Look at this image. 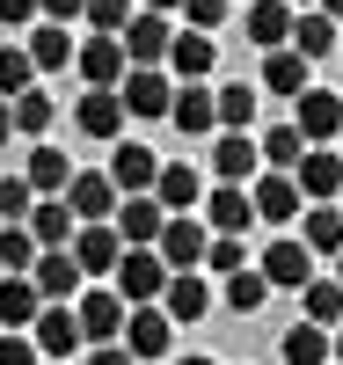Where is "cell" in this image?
Instances as JSON below:
<instances>
[{"mask_svg":"<svg viewBox=\"0 0 343 365\" xmlns=\"http://www.w3.org/2000/svg\"><path fill=\"white\" fill-rule=\"evenodd\" d=\"M110 278H117L110 292L124 299V307H153V299H161V285H168V263L153 256V249H124Z\"/></svg>","mask_w":343,"mask_h":365,"instance_id":"cell-1","label":"cell"},{"mask_svg":"<svg viewBox=\"0 0 343 365\" xmlns=\"http://www.w3.org/2000/svg\"><path fill=\"white\" fill-rule=\"evenodd\" d=\"M205 249H212V227L198 220V212H168V220H161V241H153V256H161L168 270H198V263H205Z\"/></svg>","mask_w":343,"mask_h":365,"instance_id":"cell-2","label":"cell"},{"mask_svg":"<svg viewBox=\"0 0 343 365\" xmlns=\"http://www.w3.org/2000/svg\"><path fill=\"white\" fill-rule=\"evenodd\" d=\"M29 344H37V358H58L66 365L81 351V322H73V299H44L37 322H29Z\"/></svg>","mask_w":343,"mask_h":365,"instance_id":"cell-3","label":"cell"},{"mask_svg":"<svg viewBox=\"0 0 343 365\" xmlns=\"http://www.w3.org/2000/svg\"><path fill=\"white\" fill-rule=\"evenodd\" d=\"M117 103H124V117H168V103H175V81H168L161 66H124V81H117Z\"/></svg>","mask_w":343,"mask_h":365,"instance_id":"cell-4","label":"cell"},{"mask_svg":"<svg viewBox=\"0 0 343 365\" xmlns=\"http://www.w3.org/2000/svg\"><path fill=\"white\" fill-rule=\"evenodd\" d=\"M248 205H256V220H263V227H292L300 212H307L300 182H292L285 168H256V190H248Z\"/></svg>","mask_w":343,"mask_h":365,"instance_id":"cell-5","label":"cell"},{"mask_svg":"<svg viewBox=\"0 0 343 365\" xmlns=\"http://www.w3.org/2000/svg\"><path fill=\"white\" fill-rule=\"evenodd\" d=\"M292 132L307 146H329L343 132V96H329V88H300V96H292Z\"/></svg>","mask_w":343,"mask_h":365,"instance_id":"cell-6","label":"cell"},{"mask_svg":"<svg viewBox=\"0 0 343 365\" xmlns=\"http://www.w3.org/2000/svg\"><path fill=\"white\" fill-rule=\"evenodd\" d=\"M285 175L300 182V197H307V205H336V197H343V154H329V146H307V154H300Z\"/></svg>","mask_w":343,"mask_h":365,"instance_id":"cell-7","label":"cell"},{"mask_svg":"<svg viewBox=\"0 0 343 365\" xmlns=\"http://www.w3.org/2000/svg\"><path fill=\"white\" fill-rule=\"evenodd\" d=\"M256 270H263V285H270V292H300L307 278H314V256L300 249V234H277L270 249L256 256Z\"/></svg>","mask_w":343,"mask_h":365,"instance_id":"cell-8","label":"cell"},{"mask_svg":"<svg viewBox=\"0 0 343 365\" xmlns=\"http://www.w3.org/2000/svg\"><path fill=\"white\" fill-rule=\"evenodd\" d=\"M73 322H81V344H117L124 299H117L110 285H88V292H73Z\"/></svg>","mask_w":343,"mask_h":365,"instance_id":"cell-9","label":"cell"},{"mask_svg":"<svg viewBox=\"0 0 343 365\" xmlns=\"http://www.w3.org/2000/svg\"><path fill=\"white\" fill-rule=\"evenodd\" d=\"M168 37H175V29H168V15L139 8L132 22L117 29V44H124V66H161V58H168Z\"/></svg>","mask_w":343,"mask_h":365,"instance_id":"cell-10","label":"cell"},{"mask_svg":"<svg viewBox=\"0 0 343 365\" xmlns=\"http://www.w3.org/2000/svg\"><path fill=\"white\" fill-rule=\"evenodd\" d=\"M117 344L132 351V358H168V344H175V322H168L161 307H124Z\"/></svg>","mask_w":343,"mask_h":365,"instance_id":"cell-11","label":"cell"},{"mask_svg":"<svg viewBox=\"0 0 343 365\" xmlns=\"http://www.w3.org/2000/svg\"><path fill=\"white\" fill-rule=\"evenodd\" d=\"M66 256L81 263V278H103V270H117V256H124V241H117V227H110V220H88V227H73V241H66Z\"/></svg>","mask_w":343,"mask_h":365,"instance_id":"cell-12","label":"cell"},{"mask_svg":"<svg viewBox=\"0 0 343 365\" xmlns=\"http://www.w3.org/2000/svg\"><path fill=\"white\" fill-rule=\"evenodd\" d=\"M168 322H205L212 314V285L198 278V270H168V285H161V299H153Z\"/></svg>","mask_w":343,"mask_h":365,"instance_id":"cell-13","label":"cell"},{"mask_svg":"<svg viewBox=\"0 0 343 365\" xmlns=\"http://www.w3.org/2000/svg\"><path fill=\"white\" fill-rule=\"evenodd\" d=\"M110 182H117V197H146L153 190V175H161V154H153V146H117V154H110V168H103Z\"/></svg>","mask_w":343,"mask_h":365,"instance_id":"cell-14","label":"cell"},{"mask_svg":"<svg viewBox=\"0 0 343 365\" xmlns=\"http://www.w3.org/2000/svg\"><path fill=\"white\" fill-rule=\"evenodd\" d=\"M58 197H66V212H73V220L88 227V220H110V212H117V182L103 175V168H73V182H66V190H58Z\"/></svg>","mask_w":343,"mask_h":365,"instance_id":"cell-15","label":"cell"},{"mask_svg":"<svg viewBox=\"0 0 343 365\" xmlns=\"http://www.w3.org/2000/svg\"><path fill=\"white\" fill-rule=\"evenodd\" d=\"M161 220H168V212L153 197H117V212H110V227H117L124 249H153V241H161Z\"/></svg>","mask_w":343,"mask_h":365,"instance_id":"cell-16","label":"cell"},{"mask_svg":"<svg viewBox=\"0 0 343 365\" xmlns=\"http://www.w3.org/2000/svg\"><path fill=\"white\" fill-rule=\"evenodd\" d=\"M205 227L212 234H248V220H256V205H248V182H220V190H205Z\"/></svg>","mask_w":343,"mask_h":365,"instance_id":"cell-17","label":"cell"},{"mask_svg":"<svg viewBox=\"0 0 343 365\" xmlns=\"http://www.w3.org/2000/svg\"><path fill=\"white\" fill-rule=\"evenodd\" d=\"M73 132H88V139H117L124 132L117 88H88V96H73Z\"/></svg>","mask_w":343,"mask_h":365,"instance_id":"cell-18","label":"cell"},{"mask_svg":"<svg viewBox=\"0 0 343 365\" xmlns=\"http://www.w3.org/2000/svg\"><path fill=\"white\" fill-rule=\"evenodd\" d=\"M161 212H198V197H205V175L190 168V161H161V175H153V190H146Z\"/></svg>","mask_w":343,"mask_h":365,"instance_id":"cell-19","label":"cell"},{"mask_svg":"<svg viewBox=\"0 0 343 365\" xmlns=\"http://www.w3.org/2000/svg\"><path fill=\"white\" fill-rule=\"evenodd\" d=\"M168 125H175V132H190V139L220 132V110H212V88H205V81H183V88H175V103H168Z\"/></svg>","mask_w":343,"mask_h":365,"instance_id":"cell-20","label":"cell"},{"mask_svg":"<svg viewBox=\"0 0 343 365\" xmlns=\"http://www.w3.org/2000/svg\"><path fill=\"white\" fill-rule=\"evenodd\" d=\"M161 66L175 73V81H205L212 66H220V44L205 37V29H183V37H168V58Z\"/></svg>","mask_w":343,"mask_h":365,"instance_id":"cell-21","label":"cell"},{"mask_svg":"<svg viewBox=\"0 0 343 365\" xmlns=\"http://www.w3.org/2000/svg\"><path fill=\"white\" fill-rule=\"evenodd\" d=\"M256 168H263V154H256L248 132H220L212 139V175L220 182H256Z\"/></svg>","mask_w":343,"mask_h":365,"instance_id":"cell-22","label":"cell"},{"mask_svg":"<svg viewBox=\"0 0 343 365\" xmlns=\"http://www.w3.org/2000/svg\"><path fill=\"white\" fill-rule=\"evenodd\" d=\"M29 285H37L44 299H73L88 278H81V263H73L66 249H37V263H29Z\"/></svg>","mask_w":343,"mask_h":365,"instance_id":"cell-23","label":"cell"},{"mask_svg":"<svg viewBox=\"0 0 343 365\" xmlns=\"http://www.w3.org/2000/svg\"><path fill=\"white\" fill-rule=\"evenodd\" d=\"M22 227H29V241H37V249H66L81 220L66 212V197H37V205L22 212Z\"/></svg>","mask_w":343,"mask_h":365,"instance_id":"cell-24","label":"cell"},{"mask_svg":"<svg viewBox=\"0 0 343 365\" xmlns=\"http://www.w3.org/2000/svg\"><path fill=\"white\" fill-rule=\"evenodd\" d=\"M73 66H81L88 88H117V81H124V44H117V37H88V44L73 51Z\"/></svg>","mask_w":343,"mask_h":365,"instance_id":"cell-25","label":"cell"},{"mask_svg":"<svg viewBox=\"0 0 343 365\" xmlns=\"http://www.w3.org/2000/svg\"><path fill=\"white\" fill-rule=\"evenodd\" d=\"M44 307V292L29 285V270H0V329H29Z\"/></svg>","mask_w":343,"mask_h":365,"instance_id":"cell-26","label":"cell"},{"mask_svg":"<svg viewBox=\"0 0 343 365\" xmlns=\"http://www.w3.org/2000/svg\"><path fill=\"white\" fill-rule=\"evenodd\" d=\"M22 182H29V190H37V197H58V190H66V182H73V161L66 154H58V146H29V161H22Z\"/></svg>","mask_w":343,"mask_h":365,"instance_id":"cell-27","label":"cell"},{"mask_svg":"<svg viewBox=\"0 0 343 365\" xmlns=\"http://www.w3.org/2000/svg\"><path fill=\"white\" fill-rule=\"evenodd\" d=\"M22 51H29V66H37V73H58V66H73V29H66V22H37Z\"/></svg>","mask_w":343,"mask_h":365,"instance_id":"cell-28","label":"cell"},{"mask_svg":"<svg viewBox=\"0 0 343 365\" xmlns=\"http://www.w3.org/2000/svg\"><path fill=\"white\" fill-rule=\"evenodd\" d=\"M300 249L307 256H336L343 249V212L336 205H307L300 212Z\"/></svg>","mask_w":343,"mask_h":365,"instance_id":"cell-29","label":"cell"},{"mask_svg":"<svg viewBox=\"0 0 343 365\" xmlns=\"http://www.w3.org/2000/svg\"><path fill=\"white\" fill-rule=\"evenodd\" d=\"M285 44L307 58V66H314V58H329V51H336V22H329L322 8H300V15H292V37H285Z\"/></svg>","mask_w":343,"mask_h":365,"instance_id":"cell-30","label":"cell"},{"mask_svg":"<svg viewBox=\"0 0 343 365\" xmlns=\"http://www.w3.org/2000/svg\"><path fill=\"white\" fill-rule=\"evenodd\" d=\"M241 22H248V44H263V51H277L292 37V8H285V0H248Z\"/></svg>","mask_w":343,"mask_h":365,"instance_id":"cell-31","label":"cell"},{"mask_svg":"<svg viewBox=\"0 0 343 365\" xmlns=\"http://www.w3.org/2000/svg\"><path fill=\"white\" fill-rule=\"evenodd\" d=\"M8 117H15V132H22V139H44V132H51V117H58V103L44 96V88H22V96H8Z\"/></svg>","mask_w":343,"mask_h":365,"instance_id":"cell-32","label":"cell"},{"mask_svg":"<svg viewBox=\"0 0 343 365\" xmlns=\"http://www.w3.org/2000/svg\"><path fill=\"white\" fill-rule=\"evenodd\" d=\"M300 299H307V314H300V322H314V329H336V322H343V285L322 278V270L300 285Z\"/></svg>","mask_w":343,"mask_h":365,"instance_id":"cell-33","label":"cell"},{"mask_svg":"<svg viewBox=\"0 0 343 365\" xmlns=\"http://www.w3.org/2000/svg\"><path fill=\"white\" fill-rule=\"evenodd\" d=\"M263 88H270V96H300V88H307V58H300L292 44L263 51Z\"/></svg>","mask_w":343,"mask_h":365,"instance_id":"cell-34","label":"cell"},{"mask_svg":"<svg viewBox=\"0 0 343 365\" xmlns=\"http://www.w3.org/2000/svg\"><path fill=\"white\" fill-rule=\"evenodd\" d=\"M212 110H220V132H248V117H256V88H248V81L212 88Z\"/></svg>","mask_w":343,"mask_h":365,"instance_id":"cell-35","label":"cell"},{"mask_svg":"<svg viewBox=\"0 0 343 365\" xmlns=\"http://www.w3.org/2000/svg\"><path fill=\"white\" fill-rule=\"evenodd\" d=\"M285 365H329V329H314V322H300V329H285Z\"/></svg>","mask_w":343,"mask_h":365,"instance_id":"cell-36","label":"cell"},{"mask_svg":"<svg viewBox=\"0 0 343 365\" xmlns=\"http://www.w3.org/2000/svg\"><path fill=\"white\" fill-rule=\"evenodd\" d=\"M256 154H263V168H292V161L307 154V139H300L292 125H270V132L256 139Z\"/></svg>","mask_w":343,"mask_h":365,"instance_id":"cell-37","label":"cell"},{"mask_svg":"<svg viewBox=\"0 0 343 365\" xmlns=\"http://www.w3.org/2000/svg\"><path fill=\"white\" fill-rule=\"evenodd\" d=\"M263 299H270V285H263V270H256V263H248V270H234V278H227V307H234V314H256Z\"/></svg>","mask_w":343,"mask_h":365,"instance_id":"cell-38","label":"cell"},{"mask_svg":"<svg viewBox=\"0 0 343 365\" xmlns=\"http://www.w3.org/2000/svg\"><path fill=\"white\" fill-rule=\"evenodd\" d=\"M37 263V241H29L22 220H0V270H29Z\"/></svg>","mask_w":343,"mask_h":365,"instance_id":"cell-39","label":"cell"},{"mask_svg":"<svg viewBox=\"0 0 343 365\" xmlns=\"http://www.w3.org/2000/svg\"><path fill=\"white\" fill-rule=\"evenodd\" d=\"M22 88H37V66L22 44H0V96H22Z\"/></svg>","mask_w":343,"mask_h":365,"instance_id":"cell-40","label":"cell"},{"mask_svg":"<svg viewBox=\"0 0 343 365\" xmlns=\"http://www.w3.org/2000/svg\"><path fill=\"white\" fill-rule=\"evenodd\" d=\"M81 22L96 29V37H117V29L132 22V0H81Z\"/></svg>","mask_w":343,"mask_h":365,"instance_id":"cell-41","label":"cell"},{"mask_svg":"<svg viewBox=\"0 0 343 365\" xmlns=\"http://www.w3.org/2000/svg\"><path fill=\"white\" fill-rule=\"evenodd\" d=\"M205 270H220V278L248 270V241H241V234H212V249H205Z\"/></svg>","mask_w":343,"mask_h":365,"instance_id":"cell-42","label":"cell"},{"mask_svg":"<svg viewBox=\"0 0 343 365\" xmlns=\"http://www.w3.org/2000/svg\"><path fill=\"white\" fill-rule=\"evenodd\" d=\"M29 205H37V190H29V182H22V175L8 168V175H0V220H22Z\"/></svg>","mask_w":343,"mask_h":365,"instance_id":"cell-43","label":"cell"},{"mask_svg":"<svg viewBox=\"0 0 343 365\" xmlns=\"http://www.w3.org/2000/svg\"><path fill=\"white\" fill-rule=\"evenodd\" d=\"M183 15H190V29H205V37H212V29L234 15V0H183Z\"/></svg>","mask_w":343,"mask_h":365,"instance_id":"cell-44","label":"cell"},{"mask_svg":"<svg viewBox=\"0 0 343 365\" xmlns=\"http://www.w3.org/2000/svg\"><path fill=\"white\" fill-rule=\"evenodd\" d=\"M0 365H44L37 344H29V329H0Z\"/></svg>","mask_w":343,"mask_h":365,"instance_id":"cell-45","label":"cell"},{"mask_svg":"<svg viewBox=\"0 0 343 365\" xmlns=\"http://www.w3.org/2000/svg\"><path fill=\"white\" fill-rule=\"evenodd\" d=\"M0 22L22 29V22H37V0H0Z\"/></svg>","mask_w":343,"mask_h":365,"instance_id":"cell-46","label":"cell"},{"mask_svg":"<svg viewBox=\"0 0 343 365\" xmlns=\"http://www.w3.org/2000/svg\"><path fill=\"white\" fill-rule=\"evenodd\" d=\"M88 365H139V358L124 351V344H96V351H88Z\"/></svg>","mask_w":343,"mask_h":365,"instance_id":"cell-47","label":"cell"},{"mask_svg":"<svg viewBox=\"0 0 343 365\" xmlns=\"http://www.w3.org/2000/svg\"><path fill=\"white\" fill-rule=\"evenodd\" d=\"M37 15H44V22H73L81 0H37Z\"/></svg>","mask_w":343,"mask_h":365,"instance_id":"cell-48","label":"cell"},{"mask_svg":"<svg viewBox=\"0 0 343 365\" xmlns=\"http://www.w3.org/2000/svg\"><path fill=\"white\" fill-rule=\"evenodd\" d=\"M329 365H343V322L329 329Z\"/></svg>","mask_w":343,"mask_h":365,"instance_id":"cell-49","label":"cell"},{"mask_svg":"<svg viewBox=\"0 0 343 365\" xmlns=\"http://www.w3.org/2000/svg\"><path fill=\"white\" fill-rule=\"evenodd\" d=\"M15 139V117H8V96H0V146Z\"/></svg>","mask_w":343,"mask_h":365,"instance_id":"cell-50","label":"cell"},{"mask_svg":"<svg viewBox=\"0 0 343 365\" xmlns=\"http://www.w3.org/2000/svg\"><path fill=\"white\" fill-rule=\"evenodd\" d=\"M314 8H322V15H329V22H343V0H314Z\"/></svg>","mask_w":343,"mask_h":365,"instance_id":"cell-51","label":"cell"},{"mask_svg":"<svg viewBox=\"0 0 343 365\" xmlns=\"http://www.w3.org/2000/svg\"><path fill=\"white\" fill-rule=\"evenodd\" d=\"M146 8H153V15H175V8H183V0H146Z\"/></svg>","mask_w":343,"mask_h":365,"instance_id":"cell-52","label":"cell"},{"mask_svg":"<svg viewBox=\"0 0 343 365\" xmlns=\"http://www.w3.org/2000/svg\"><path fill=\"white\" fill-rule=\"evenodd\" d=\"M175 365H220V358H205V351H190V358H175Z\"/></svg>","mask_w":343,"mask_h":365,"instance_id":"cell-53","label":"cell"},{"mask_svg":"<svg viewBox=\"0 0 343 365\" xmlns=\"http://www.w3.org/2000/svg\"><path fill=\"white\" fill-rule=\"evenodd\" d=\"M285 8H292V15H300V8H314V0H285Z\"/></svg>","mask_w":343,"mask_h":365,"instance_id":"cell-54","label":"cell"},{"mask_svg":"<svg viewBox=\"0 0 343 365\" xmlns=\"http://www.w3.org/2000/svg\"><path fill=\"white\" fill-rule=\"evenodd\" d=\"M336 285H343V249H336Z\"/></svg>","mask_w":343,"mask_h":365,"instance_id":"cell-55","label":"cell"},{"mask_svg":"<svg viewBox=\"0 0 343 365\" xmlns=\"http://www.w3.org/2000/svg\"><path fill=\"white\" fill-rule=\"evenodd\" d=\"M44 365H58V358H44Z\"/></svg>","mask_w":343,"mask_h":365,"instance_id":"cell-56","label":"cell"}]
</instances>
